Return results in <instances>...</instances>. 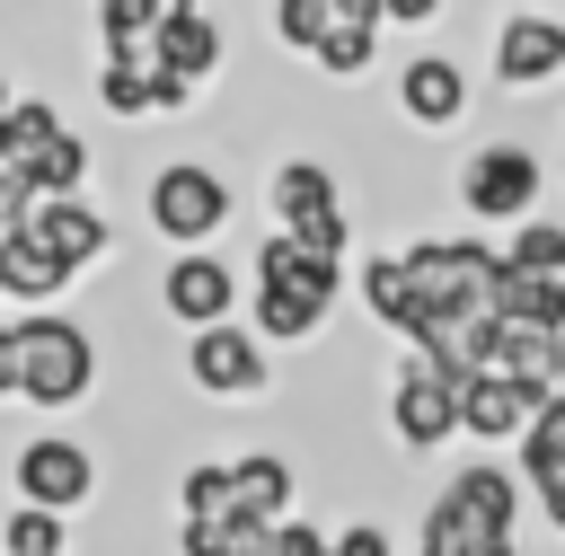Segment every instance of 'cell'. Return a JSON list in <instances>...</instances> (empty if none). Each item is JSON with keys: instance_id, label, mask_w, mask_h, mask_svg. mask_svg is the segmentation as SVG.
<instances>
[{"instance_id": "obj_1", "label": "cell", "mask_w": 565, "mask_h": 556, "mask_svg": "<svg viewBox=\"0 0 565 556\" xmlns=\"http://www.w3.org/2000/svg\"><path fill=\"white\" fill-rule=\"evenodd\" d=\"M362 300H371L380 327L424 344L450 318H503V256L477 247V238H415L406 256L362 265Z\"/></svg>"}, {"instance_id": "obj_2", "label": "cell", "mask_w": 565, "mask_h": 556, "mask_svg": "<svg viewBox=\"0 0 565 556\" xmlns=\"http://www.w3.org/2000/svg\"><path fill=\"white\" fill-rule=\"evenodd\" d=\"M335 282H344V265H335V256L300 247L291 229H282V238H265V247H256V327H265V335H282V344L318 335V318L335 309Z\"/></svg>"}, {"instance_id": "obj_3", "label": "cell", "mask_w": 565, "mask_h": 556, "mask_svg": "<svg viewBox=\"0 0 565 556\" xmlns=\"http://www.w3.org/2000/svg\"><path fill=\"white\" fill-rule=\"evenodd\" d=\"M512 512H521V485L503 468H459L424 512V556H503Z\"/></svg>"}, {"instance_id": "obj_4", "label": "cell", "mask_w": 565, "mask_h": 556, "mask_svg": "<svg viewBox=\"0 0 565 556\" xmlns=\"http://www.w3.org/2000/svg\"><path fill=\"white\" fill-rule=\"evenodd\" d=\"M503 327L565 335V229L530 221V238H512V256H503Z\"/></svg>"}, {"instance_id": "obj_5", "label": "cell", "mask_w": 565, "mask_h": 556, "mask_svg": "<svg viewBox=\"0 0 565 556\" xmlns=\"http://www.w3.org/2000/svg\"><path fill=\"white\" fill-rule=\"evenodd\" d=\"M18 344H26V397H35V406H71V397H88V379H97V344H88L71 318H18Z\"/></svg>"}, {"instance_id": "obj_6", "label": "cell", "mask_w": 565, "mask_h": 556, "mask_svg": "<svg viewBox=\"0 0 565 556\" xmlns=\"http://www.w3.org/2000/svg\"><path fill=\"white\" fill-rule=\"evenodd\" d=\"M150 221H159V238H185V256H194V238H212L230 221V185L203 159H168L150 177Z\"/></svg>"}, {"instance_id": "obj_7", "label": "cell", "mask_w": 565, "mask_h": 556, "mask_svg": "<svg viewBox=\"0 0 565 556\" xmlns=\"http://www.w3.org/2000/svg\"><path fill=\"white\" fill-rule=\"evenodd\" d=\"M459 203H468L477 221H530V203H539V159H530L521 141H486V150L459 168Z\"/></svg>"}, {"instance_id": "obj_8", "label": "cell", "mask_w": 565, "mask_h": 556, "mask_svg": "<svg viewBox=\"0 0 565 556\" xmlns=\"http://www.w3.org/2000/svg\"><path fill=\"white\" fill-rule=\"evenodd\" d=\"M388 432L406 441V450H441L450 432H459V379H441L424 353L388 379Z\"/></svg>"}, {"instance_id": "obj_9", "label": "cell", "mask_w": 565, "mask_h": 556, "mask_svg": "<svg viewBox=\"0 0 565 556\" xmlns=\"http://www.w3.org/2000/svg\"><path fill=\"white\" fill-rule=\"evenodd\" d=\"M88 485H97V459H88L79 441H53V432H44V441H26V450H18V494H26L35 512H53V521H62V512H79V503H88Z\"/></svg>"}, {"instance_id": "obj_10", "label": "cell", "mask_w": 565, "mask_h": 556, "mask_svg": "<svg viewBox=\"0 0 565 556\" xmlns=\"http://www.w3.org/2000/svg\"><path fill=\"white\" fill-rule=\"evenodd\" d=\"M159 300H168V318H185L194 335H212V327H230V309H238V274L221 265V256H177L168 265V282H159Z\"/></svg>"}, {"instance_id": "obj_11", "label": "cell", "mask_w": 565, "mask_h": 556, "mask_svg": "<svg viewBox=\"0 0 565 556\" xmlns=\"http://www.w3.org/2000/svg\"><path fill=\"white\" fill-rule=\"evenodd\" d=\"M150 71H159V79H177V88L212 79V71H221V26H212L203 9H159V44H150Z\"/></svg>"}, {"instance_id": "obj_12", "label": "cell", "mask_w": 565, "mask_h": 556, "mask_svg": "<svg viewBox=\"0 0 565 556\" xmlns=\"http://www.w3.org/2000/svg\"><path fill=\"white\" fill-rule=\"evenodd\" d=\"M185 371H194V388H212V397H256V388H265V353H256L247 327H212V335H194Z\"/></svg>"}, {"instance_id": "obj_13", "label": "cell", "mask_w": 565, "mask_h": 556, "mask_svg": "<svg viewBox=\"0 0 565 556\" xmlns=\"http://www.w3.org/2000/svg\"><path fill=\"white\" fill-rule=\"evenodd\" d=\"M530 424H539V397H530L512 371H486V379L459 388V432H477V441H521Z\"/></svg>"}, {"instance_id": "obj_14", "label": "cell", "mask_w": 565, "mask_h": 556, "mask_svg": "<svg viewBox=\"0 0 565 556\" xmlns=\"http://www.w3.org/2000/svg\"><path fill=\"white\" fill-rule=\"evenodd\" d=\"M494 71L503 88H539L565 71V18H503L494 26Z\"/></svg>"}, {"instance_id": "obj_15", "label": "cell", "mask_w": 565, "mask_h": 556, "mask_svg": "<svg viewBox=\"0 0 565 556\" xmlns=\"http://www.w3.org/2000/svg\"><path fill=\"white\" fill-rule=\"evenodd\" d=\"M62 282H71V265H62V247H53L35 221H26L18 238H0V291H9V300H53Z\"/></svg>"}, {"instance_id": "obj_16", "label": "cell", "mask_w": 565, "mask_h": 556, "mask_svg": "<svg viewBox=\"0 0 565 556\" xmlns=\"http://www.w3.org/2000/svg\"><path fill=\"white\" fill-rule=\"evenodd\" d=\"M397 106H406L415 124H459V106H468V71L441 62V53H424V62L397 71Z\"/></svg>"}, {"instance_id": "obj_17", "label": "cell", "mask_w": 565, "mask_h": 556, "mask_svg": "<svg viewBox=\"0 0 565 556\" xmlns=\"http://www.w3.org/2000/svg\"><path fill=\"white\" fill-rule=\"evenodd\" d=\"M274 212H282V229H327V221H344V212H335V177H327L318 159H282V168H274Z\"/></svg>"}, {"instance_id": "obj_18", "label": "cell", "mask_w": 565, "mask_h": 556, "mask_svg": "<svg viewBox=\"0 0 565 556\" xmlns=\"http://www.w3.org/2000/svg\"><path fill=\"white\" fill-rule=\"evenodd\" d=\"M230 494H238V521H282L291 512V468L274 450H247V459H230Z\"/></svg>"}, {"instance_id": "obj_19", "label": "cell", "mask_w": 565, "mask_h": 556, "mask_svg": "<svg viewBox=\"0 0 565 556\" xmlns=\"http://www.w3.org/2000/svg\"><path fill=\"white\" fill-rule=\"evenodd\" d=\"M97 26H106V71H141L150 44H159V9L150 0H106Z\"/></svg>"}, {"instance_id": "obj_20", "label": "cell", "mask_w": 565, "mask_h": 556, "mask_svg": "<svg viewBox=\"0 0 565 556\" xmlns=\"http://www.w3.org/2000/svg\"><path fill=\"white\" fill-rule=\"evenodd\" d=\"M35 229H44L53 247H62V265H71V274L106 256V221H97L88 203H35Z\"/></svg>"}, {"instance_id": "obj_21", "label": "cell", "mask_w": 565, "mask_h": 556, "mask_svg": "<svg viewBox=\"0 0 565 556\" xmlns=\"http://www.w3.org/2000/svg\"><path fill=\"white\" fill-rule=\"evenodd\" d=\"M53 141H62V115H53L44 97H18V106L0 115V159H9V168H35Z\"/></svg>"}, {"instance_id": "obj_22", "label": "cell", "mask_w": 565, "mask_h": 556, "mask_svg": "<svg viewBox=\"0 0 565 556\" xmlns=\"http://www.w3.org/2000/svg\"><path fill=\"white\" fill-rule=\"evenodd\" d=\"M371 44H380V0H335V35H327V71L344 79V71H362L371 62Z\"/></svg>"}, {"instance_id": "obj_23", "label": "cell", "mask_w": 565, "mask_h": 556, "mask_svg": "<svg viewBox=\"0 0 565 556\" xmlns=\"http://www.w3.org/2000/svg\"><path fill=\"white\" fill-rule=\"evenodd\" d=\"M79 177H88V141L79 132H62L35 168H26V185H35V203H79Z\"/></svg>"}, {"instance_id": "obj_24", "label": "cell", "mask_w": 565, "mask_h": 556, "mask_svg": "<svg viewBox=\"0 0 565 556\" xmlns=\"http://www.w3.org/2000/svg\"><path fill=\"white\" fill-rule=\"evenodd\" d=\"M177 503H185V521H194V530H230V521H238V494H230V468H185V485H177Z\"/></svg>"}, {"instance_id": "obj_25", "label": "cell", "mask_w": 565, "mask_h": 556, "mask_svg": "<svg viewBox=\"0 0 565 556\" xmlns=\"http://www.w3.org/2000/svg\"><path fill=\"white\" fill-rule=\"evenodd\" d=\"M521 468H530V494L565 477V397H556V406H539V424L521 432Z\"/></svg>"}, {"instance_id": "obj_26", "label": "cell", "mask_w": 565, "mask_h": 556, "mask_svg": "<svg viewBox=\"0 0 565 556\" xmlns=\"http://www.w3.org/2000/svg\"><path fill=\"white\" fill-rule=\"evenodd\" d=\"M71 547V521H53V512H35V503H18L9 521H0V556H62Z\"/></svg>"}, {"instance_id": "obj_27", "label": "cell", "mask_w": 565, "mask_h": 556, "mask_svg": "<svg viewBox=\"0 0 565 556\" xmlns=\"http://www.w3.org/2000/svg\"><path fill=\"white\" fill-rule=\"evenodd\" d=\"M274 35L300 44V53H327V35H335V0H282V9H274Z\"/></svg>"}, {"instance_id": "obj_28", "label": "cell", "mask_w": 565, "mask_h": 556, "mask_svg": "<svg viewBox=\"0 0 565 556\" xmlns=\"http://www.w3.org/2000/svg\"><path fill=\"white\" fill-rule=\"evenodd\" d=\"M97 97H106L115 115H159V97H150V71H106V79H97Z\"/></svg>"}, {"instance_id": "obj_29", "label": "cell", "mask_w": 565, "mask_h": 556, "mask_svg": "<svg viewBox=\"0 0 565 556\" xmlns=\"http://www.w3.org/2000/svg\"><path fill=\"white\" fill-rule=\"evenodd\" d=\"M0 397H26V344H18V327H0Z\"/></svg>"}, {"instance_id": "obj_30", "label": "cell", "mask_w": 565, "mask_h": 556, "mask_svg": "<svg viewBox=\"0 0 565 556\" xmlns=\"http://www.w3.org/2000/svg\"><path fill=\"white\" fill-rule=\"evenodd\" d=\"M282 556H335V538H318L309 521H282Z\"/></svg>"}, {"instance_id": "obj_31", "label": "cell", "mask_w": 565, "mask_h": 556, "mask_svg": "<svg viewBox=\"0 0 565 556\" xmlns=\"http://www.w3.org/2000/svg\"><path fill=\"white\" fill-rule=\"evenodd\" d=\"M335 556H388V538L371 521H353V530H335Z\"/></svg>"}, {"instance_id": "obj_32", "label": "cell", "mask_w": 565, "mask_h": 556, "mask_svg": "<svg viewBox=\"0 0 565 556\" xmlns=\"http://www.w3.org/2000/svg\"><path fill=\"white\" fill-rule=\"evenodd\" d=\"M238 556H282V521H247V538H238Z\"/></svg>"}, {"instance_id": "obj_33", "label": "cell", "mask_w": 565, "mask_h": 556, "mask_svg": "<svg viewBox=\"0 0 565 556\" xmlns=\"http://www.w3.org/2000/svg\"><path fill=\"white\" fill-rule=\"evenodd\" d=\"M9 106H18V97H9V79H0V115H9Z\"/></svg>"}, {"instance_id": "obj_34", "label": "cell", "mask_w": 565, "mask_h": 556, "mask_svg": "<svg viewBox=\"0 0 565 556\" xmlns=\"http://www.w3.org/2000/svg\"><path fill=\"white\" fill-rule=\"evenodd\" d=\"M503 556H521V547H503Z\"/></svg>"}]
</instances>
